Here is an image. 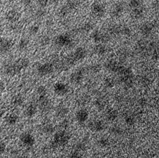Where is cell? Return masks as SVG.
I'll use <instances>...</instances> for the list:
<instances>
[{
	"label": "cell",
	"mask_w": 159,
	"mask_h": 158,
	"mask_svg": "<svg viewBox=\"0 0 159 158\" xmlns=\"http://www.w3.org/2000/svg\"><path fill=\"white\" fill-rule=\"evenodd\" d=\"M29 64V61L28 59L21 58L14 61V63L7 65L5 68V72L9 75H14L26 68Z\"/></svg>",
	"instance_id": "1"
},
{
	"label": "cell",
	"mask_w": 159,
	"mask_h": 158,
	"mask_svg": "<svg viewBox=\"0 0 159 158\" xmlns=\"http://www.w3.org/2000/svg\"><path fill=\"white\" fill-rule=\"evenodd\" d=\"M70 140V135L67 132L61 130L56 133L52 141V146L53 147H59L66 145Z\"/></svg>",
	"instance_id": "2"
},
{
	"label": "cell",
	"mask_w": 159,
	"mask_h": 158,
	"mask_svg": "<svg viewBox=\"0 0 159 158\" xmlns=\"http://www.w3.org/2000/svg\"><path fill=\"white\" fill-rule=\"evenodd\" d=\"M86 55V51L85 49L80 47L75 50L71 57L69 58L67 61L69 64H72L74 62L82 60L85 57Z\"/></svg>",
	"instance_id": "3"
},
{
	"label": "cell",
	"mask_w": 159,
	"mask_h": 158,
	"mask_svg": "<svg viewBox=\"0 0 159 158\" xmlns=\"http://www.w3.org/2000/svg\"><path fill=\"white\" fill-rule=\"evenodd\" d=\"M91 12L96 17H102L104 16L106 9L104 6L98 2H96L92 4L91 7Z\"/></svg>",
	"instance_id": "4"
},
{
	"label": "cell",
	"mask_w": 159,
	"mask_h": 158,
	"mask_svg": "<svg viewBox=\"0 0 159 158\" xmlns=\"http://www.w3.org/2000/svg\"><path fill=\"white\" fill-rule=\"evenodd\" d=\"M54 70V66L52 64L47 62L41 64L38 66L37 68V72L39 75L41 76H45L49 75L52 73Z\"/></svg>",
	"instance_id": "5"
},
{
	"label": "cell",
	"mask_w": 159,
	"mask_h": 158,
	"mask_svg": "<svg viewBox=\"0 0 159 158\" xmlns=\"http://www.w3.org/2000/svg\"><path fill=\"white\" fill-rule=\"evenodd\" d=\"M21 143L26 147H32L35 145V139L34 137L29 133H23L20 136Z\"/></svg>",
	"instance_id": "6"
},
{
	"label": "cell",
	"mask_w": 159,
	"mask_h": 158,
	"mask_svg": "<svg viewBox=\"0 0 159 158\" xmlns=\"http://www.w3.org/2000/svg\"><path fill=\"white\" fill-rule=\"evenodd\" d=\"M72 42L70 37L67 35H60L56 37L54 43L59 47H66L69 45Z\"/></svg>",
	"instance_id": "7"
},
{
	"label": "cell",
	"mask_w": 159,
	"mask_h": 158,
	"mask_svg": "<svg viewBox=\"0 0 159 158\" xmlns=\"http://www.w3.org/2000/svg\"><path fill=\"white\" fill-rule=\"evenodd\" d=\"M69 91V87L65 83L58 82L54 86V93L60 97H63Z\"/></svg>",
	"instance_id": "8"
},
{
	"label": "cell",
	"mask_w": 159,
	"mask_h": 158,
	"mask_svg": "<svg viewBox=\"0 0 159 158\" xmlns=\"http://www.w3.org/2000/svg\"><path fill=\"white\" fill-rule=\"evenodd\" d=\"M13 43L12 40L0 37V51L2 52H7L12 48Z\"/></svg>",
	"instance_id": "9"
},
{
	"label": "cell",
	"mask_w": 159,
	"mask_h": 158,
	"mask_svg": "<svg viewBox=\"0 0 159 158\" xmlns=\"http://www.w3.org/2000/svg\"><path fill=\"white\" fill-rule=\"evenodd\" d=\"M84 79V72L81 70H77L72 73L70 77V82L74 85L79 84Z\"/></svg>",
	"instance_id": "10"
},
{
	"label": "cell",
	"mask_w": 159,
	"mask_h": 158,
	"mask_svg": "<svg viewBox=\"0 0 159 158\" xmlns=\"http://www.w3.org/2000/svg\"><path fill=\"white\" fill-rule=\"evenodd\" d=\"M39 106L40 109L44 111H47L49 110L51 104L47 96L39 97Z\"/></svg>",
	"instance_id": "11"
},
{
	"label": "cell",
	"mask_w": 159,
	"mask_h": 158,
	"mask_svg": "<svg viewBox=\"0 0 159 158\" xmlns=\"http://www.w3.org/2000/svg\"><path fill=\"white\" fill-rule=\"evenodd\" d=\"M20 18V13L15 10H9L6 13V20L11 23H15L19 20Z\"/></svg>",
	"instance_id": "12"
},
{
	"label": "cell",
	"mask_w": 159,
	"mask_h": 158,
	"mask_svg": "<svg viewBox=\"0 0 159 158\" xmlns=\"http://www.w3.org/2000/svg\"><path fill=\"white\" fill-rule=\"evenodd\" d=\"M91 37L92 39L97 43L106 41L107 38V35L103 34V33H101V32H99L98 30H95V31L92 32L91 34Z\"/></svg>",
	"instance_id": "13"
},
{
	"label": "cell",
	"mask_w": 159,
	"mask_h": 158,
	"mask_svg": "<svg viewBox=\"0 0 159 158\" xmlns=\"http://www.w3.org/2000/svg\"><path fill=\"white\" fill-rule=\"evenodd\" d=\"M89 117L88 112L85 110L78 111L76 114V120L80 124L85 122Z\"/></svg>",
	"instance_id": "14"
},
{
	"label": "cell",
	"mask_w": 159,
	"mask_h": 158,
	"mask_svg": "<svg viewBox=\"0 0 159 158\" xmlns=\"http://www.w3.org/2000/svg\"><path fill=\"white\" fill-rule=\"evenodd\" d=\"M89 128L91 130L94 132H101L104 128V124L101 121H94L89 124Z\"/></svg>",
	"instance_id": "15"
},
{
	"label": "cell",
	"mask_w": 159,
	"mask_h": 158,
	"mask_svg": "<svg viewBox=\"0 0 159 158\" xmlns=\"http://www.w3.org/2000/svg\"><path fill=\"white\" fill-rule=\"evenodd\" d=\"M18 121V116L15 114H10L5 118V121L10 125H13Z\"/></svg>",
	"instance_id": "16"
},
{
	"label": "cell",
	"mask_w": 159,
	"mask_h": 158,
	"mask_svg": "<svg viewBox=\"0 0 159 158\" xmlns=\"http://www.w3.org/2000/svg\"><path fill=\"white\" fill-rule=\"evenodd\" d=\"M69 109L66 107L64 105H60L57 108L56 114V115L59 117H64L69 113Z\"/></svg>",
	"instance_id": "17"
},
{
	"label": "cell",
	"mask_w": 159,
	"mask_h": 158,
	"mask_svg": "<svg viewBox=\"0 0 159 158\" xmlns=\"http://www.w3.org/2000/svg\"><path fill=\"white\" fill-rule=\"evenodd\" d=\"M124 10V7L122 4L121 3H119V4H116L112 10V14L114 17H118L120 16Z\"/></svg>",
	"instance_id": "18"
},
{
	"label": "cell",
	"mask_w": 159,
	"mask_h": 158,
	"mask_svg": "<svg viewBox=\"0 0 159 158\" xmlns=\"http://www.w3.org/2000/svg\"><path fill=\"white\" fill-rule=\"evenodd\" d=\"M37 107L34 104H31L25 110V114L27 117H33L37 114Z\"/></svg>",
	"instance_id": "19"
},
{
	"label": "cell",
	"mask_w": 159,
	"mask_h": 158,
	"mask_svg": "<svg viewBox=\"0 0 159 158\" xmlns=\"http://www.w3.org/2000/svg\"><path fill=\"white\" fill-rule=\"evenodd\" d=\"M42 130L45 134H52L55 131V127L52 124L47 123L43 125Z\"/></svg>",
	"instance_id": "20"
},
{
	"label": "cell",
	"mask_w": 159,
	"mask_h": 158,
	"mask_svg": "<svg viewBox=\"0 0 159 158\" xmlns=\"http://www.w3.org/2000/svg\"><path fill=\"white\" fill-rule=\"evenodd\" d=\"M132 17L135 19H138L141 18L144 15V10L139 7L134 9L131 12Z\"/></svg>",
	"instance_id": "21"
},
{
	"label": "cell",
	"mask_w": 159,
	"mask_h": 158,
	"mask_svg": "<svg viewBox=\"0 0 159 158\" xmlns=\"http://www.w3.org/2000/svg\"><path fill=\"white\" fill-rule=\"evenodd\" d=\"M106 67L109 70H110V71L113 72H118L119 70L122 67L121 66L117 64V62L113 61H110L109 62H108Z\"/></svg>",
	"instance_id": "22"
},
{
	"label": "cell",
	"mask_w": 159,
	"mask_h": 158,
	"mask_svg": "<svg viewBox=\"0 0 159 158\" xmlns=\"http://www.w3.org/2000/svg\"><path fill=\"white\" fill-rule=\"evenodd\" d=\"M117 116H118V113H117V111L113 110V109L109 110L106 114L107 118L111 121H113L116 119H117Z\"/></svg>",
	"instance_id": "23"
},
{
	"label": "cell",
	"mask_w": 159,
	"mask_h": 158,
	"mask_svg": "<svg viewBox=\"0 0 159 158\" xmlns=\"http://www.w3.org/2000/svg\"><path fill=\"white\" fill-rule=\"evenodd\" d=\"M94 52L98 55H103L106 53L107 48L104 45L99 44L95 47Z\"/></svg>",
	"instance_id": "24"
},
{
	"label": "cell",
	"mask_w": 159,
	"mask_h": 158,
	"mask_svg": "<svg viewBox=\"0 0 159 158\" xmlns=\"http://www.w3.org/2000/svg\"><path fill=\"white\" fill-rule=\"evenodd\" d=\"M153 30V26L150 23H145L141 27V30L144 35H148L151 33Z\"/></svg>",
	"instance_id": "25"
},
{
	"label": "cell",
	"mask_w": 159,
	"mask_h": 158,
	"mask_svg": "<svg viewBox=\"0 0 159 158\" xmlns=\"http://www.w3.org/2000/svg\"><path fill=\"white\" fill-rule=\"evenodd\" d=\"M12 103L16 107H20L23 104V98L21 95H17L13 98Z\"/></svg>",
	"instance_id": "26"
},
{
	"label": "cell",
	"mask_w": 159,
	"mask_h": 158,
	"mask_svg": "<svg viewBox=\"0 0 159 158\" xmlns=\"http://www.w3.org/2000/svg\"><path fill=\"white\" fill-rule=\"evenodd\" d=\"M29 40L25 38L21 39L18 44V47L20 51L25 50L27 48L29 45Z\"/></svg>",
	"instance_id": "27"
},
{
	"label": "cell",
	"mask_w": 159,
	"mask_h": 158,
	"mask_svg": "<svg viewBox=\"0 0 159 158\" xmlns=\"http://www.w3.org/2000/svg\"><path fill=\"white\" fill-rule=\"evenodd\" d=\"M37 93L39 95V97H43V96H47V90L46 87L44 86H39L37 89Z\"/></svg>",
	"instance_id": "28"
},
{
	"label": "cell",
	"mask_w": 159,
	"mask_h": 158,
	"mask_svg": "<svg viewBox=\"0 0 159 158\" xmlns=\"http://www.w3.org/2000/svg\"><path fill=\"white\" fill-rule=\"evenodd\" d=\"M39 30V27L37 24H34L31 26L29 27V32L31 35H35L38 33V32Z\"/></svg>",
	"instance_id": "29"
},
{
	"label": "cell",
	"mask_w": 159,
	"mask_h": 158,
	"mask_svg": "<svg viewBox=\"0 0 159 158\" xmlns=\"http://www.w3.org/2000/svg\"><path fill=\"white\" fill-rule=\"evenodd\" d=\"M141 0H131L129 2V6L132 9L138 8L141 6Z\"/></svg>",
	"instance_id": "30"
},
{
	"label": "cell",
	"mask_w": 159,
	"mask_h": 158,
	"mask_svg": "<svg viewBox=\"0 0 159 158\" xmlns=\"http://www.w3.org/2000/svg\"><path fill=\"white\" fill-rule=\"evenodd\" d=\"M109 142L107 139L103 137L98 140V145L101 147H105L109 145Z\"/></svg>",
	"instance_id": "31"
},
{
	"label": "cell",
	"mask_w": 159,
	"mask_h": 158,
	"mask_svg": "<svg viewBox=\"0 0 159 158\" xmlns=\"http://www.w3.org/2000/svg\"><path fill=\"white\" fill-rule=\"evenodd\" d=\"M37 4L41 8H45L49 4V0H37Z\"/></svg>",
	"instance_id": "32"
},
{
	"label": "cell",
	"mask_w": 159,
	"mask_h": 158,
	"mask_svg": "<svg viewBox=\"0 0 159 158\" xmlns=\"http://www.w3.org/2000/svg\"><path fill=\"white\" fill-rule=\"evenodd\" d=\"M105 85L108 87H113L115 85L114 80L111 78H107L105 80Z\"/></svg>",
	"instance_id": "33"
},
{
	"label": "cell",
	"mask_w": 159,
	"mask_h": 158,
	"mask_svg": "<svg viewBox=\"0 0 159 158\" xmlns=\"http://www.w3.org/2000/svg\"><path fill=\"white\" fill-rule=\"evenodd\" d=\"M92 29V26L90 23H88L84 24L82 27V30L85 32H88Z\"/></svg>",
	"instance_id": "34"
},
{
	"label": "cell",
	"mask_w": 159,
	"mask_h": 158,
	"mask_svg": "<svg viewBox=\"0 0 159 158\" xmlns=\"http://www.w3.org/2000/svg\"><path fill=\"white\" fill-rule=\"evenodd\" d=\"M125 122L129 125H132L135 123V120L132 117L128 116L125 118Z\"/></svg>",
	"instance_id": "35"
},
{
	"label": "cell",
	"mask_w": 159,
	"mask_h": 158,
	"mask_svg": "<svg viewBox=\"0 0 159 158\" xmlns=\"http://www.w3.org/2000/svg\"><path fill=\"white\" fill-rule=\"evenodd\" d=\"M5 149H6L5 145L4 143H0V155H2L4 153V152L5 151Z\"/></svg>",
	"instance_id": "36"
},
{
	"label": "cell",
	"mask_w": 159,
	"mask_h": 158,
	"mask_svg": "<svg viewBox=\"0 0 159 158\" xmlns=\"http://www.w3.org/2000/svg\"><path fill=\"white\" fill-rule=\"evenodd\" d=\"M69 158H82V157L79 153L74 152L70 155Z\"/></svg>",
	"instance_id": "37"
},
{
	"label": "cell",
	"mask_w": 159,
	"mask_h": 158,
	"mask_svg": "<svg viewBox=\"0 0 159 158\" xmlns=\"http://www.w3.org/2000/svg\"><path fill=\"white\" fill-rule=\"evenodd\" d=\"M49 39L47 37H43L41 39V40H40V42H41V44H42V45H46L47 44H48L49 43Z\"/></svg>",
	"instance_id": "38"
},
{
	"label": "cell",
	"mask_w": 159,
	"mask_h": 158,
	"mask_svg": "<svg viewBox=\"0 0 159 158\" xmlns=\"http://www.w3.org/2000/svg\"><path fill=\"white\" fill-rule=\"evenodd\" d=\"M32 1L33 0H22V2L25 5H29Z\"/></svg>",
	"instance_id": "39"
},
{
	"label": "cell",
	"mask_w": 159,
	"mask_h": 158,
	"mask_svg": "<svg viewBox=\"0 0 159 158\" xmlns=\"http://www.w3.org/2000/svg\"><path fill=\"white\" fill-rule=\"evenodd\" d=\"M5 89V85L4 83L1 81H0V93L2 92Z\"/></svg>",
	"instance_id": "40"
},
{
	"label": "cell",
	"mask_w": 159,
	"mask_h": 158,
	"mask_svg": "<svg viewBox=\"0 0 159 158\" xmlns=\"http://www.w3.org/2000/svg\"><path fill=\"white\" fill-rule=\"evenodd\" d=\"M44 12L43 10H39V11H38L37 13V16H38V17H41V16H44Z\"/></svg>",
	"instance_id": "41"
},
{
	"label": "cell",
	"mask_w": 159,
	"mask_h": 158,
	"mask_svg": "<svg viewBox=\"0 0 159 158\" xmlns=\"http://www.w3.org/2000/svg\"><path fill=\"white\" fill-rule=\"evenodd\" d=\"M3 114H4V112H2V110H0V118L2 117V115H3Z\"/></svg>",
	"instance_id": "42"
},
{
	"label": "cell",
	"mask_w": 159,
	"mask_h": 158,
	"mask_svg": "<svg viewBox=\"0 0 159 158\" xmlns=\"http://www.w3.org/2000/svg\"><path fill=\"white\" fill-rule=\"evenodd\" d=\"M82 1H88V0H82Z\"/></svg>",
	"instance_id": "43"
},
{
	"label": "cell",
	"mask_w": 159,
	"mask_h": 158,
	"mask_svg": "<svg viewBox=\"0 0 159 158\" xmlns=\"http://www.w3.org/2000/svg\"><path fill=\"white\" fill-rule=\"evenodd\" d=\"M10 1H15V0H10Z\"/></svg>",
	"instance_id": "44"
},
{
	"label": "cell",
	"mask_w": 159,
	"mask_h": 158,
	"mask_svg": "<svg viewBox=\"0 0 159 158\" xmlns=\"http://www.w3.org/2000/svg\"><path fill=\"white\" fill-rule=\"evenodd\" d=\"M26 158V157H23V158Z\"/></svg>",
	"instance_id": "45"
},
{
	"label": "cell",
	"mask_w": 159,
	"mask_h": 158,
	"mask_svg": "<svg viewBox=\"0 0 159 158\" xmlns=\"http://www.w3.org/2000/svg\"></svg>",
	"instance_id": "46"
}]
</instances>
